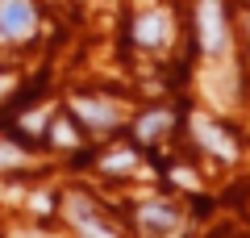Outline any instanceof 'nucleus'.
Here are the masks:
<instances>
[{
	"mask_svg": "<svg viewBox=\"0 0 250 238\" xmlns=\"http://www.w3.org/2000/svg\"><path fill=\"white\" fill-rule=\"evenodd\" d=\"M38 29V13L29 0H0V34L4 38H29Z\"/></svg>",
	"mask_w": 250,
	"mask_h": 238,
	"instance_id": "nucleus-1",
	"label": "nucleus"
},
{
	"mask_svg": "<svg viewBox=\"0 0 250 238\" xmlns=\"http://www.w3.org/2000/svg\"><path fill=\"white\" fill-rule=\"evenodd\" d=\"M200 42L208 54L225 50V21H221V4L217 0H200Z\"/></svg>",
	"mask_w": 250,
	"mask_h": 238,
	"instance_id": "nucleus-2",
	"label": "nucleus"
},
{
	"mask_svg": "<svg viewBox=\"0 0 250 238\" xmlns=\"http://www.w3.org/2000/svg\"><path fill=\"white\" fill-rule=\"evenodd\" d=\"M192 130H196V138L205 142V146L213 150V155H221V159H233V155H238V150H233V142H229V134H225V130H217V125L208 121V117H196V121H192Z\"/></svg>",
	"mask_w": 250,
	"mask_h": 238,
	"instance_id": "nucleus-3",
	"label": "nucleus"
},
{
	"mask_svg": "<svg viewBox=\"0 0 250 238\" xmlns=\"http://www.w3.org/2000/svg\"><path fill=\"white\" fill-rule=\"evenodd\" d=\"M71 109H75V113H80L88 125H113L117 117H121L113 105H108V100H88V96H75Z\"/></svg>",
	"mask_w": 250,
	"mask_h": 238,
	"instance_id": "nucleus-4",
	"label": "nucleus"
},
{
	"mask_svg": "<svg viewBox=\"0 0 250 238\" xmlns=\"http://www.w3.org/2000/svg\"><path fill=\"white\" fill-rule=\"evenodd\" d=\"M142 230L175 234V230H179V213L171 209V205H146V209H142Z\"/></svg>",
	"mask_w": 250,
	"mask_h": 238,
	"instance_id": "nucleus-5",
	"label": "nucleus"
},
{
	"mask_svg": "<svg viewBox=\"0 0 250 238\" xmlns=\"http://www.w3.org/2000/svg\"><path fill=\"white\" fill-rule=\"evenodd\" d=\"M67 217H71L80 230H88V234H108V226L92 217V205H83L80 196H67Z\"/></svg>",
	"mask_w": 250,
	"mask_h": 238,
	"instance_id": "nucleus-6",
	"label": "nucleus"
},
{
	"mask_svg": "<svg viewBox=\"0 0 250 238\" xmlns=\"http://www.w3.org/2000/svg\"><path fill=\"white\" fill-rule=\"evenodd\" d=\"M134 38L142 46H159L163 38H167V21L159 17V13H146V17H138V25H134Z\"/></svg>",
	"mask_w": 250,
	"mask_h": 238,
	"instance_id": "nucleus-7",
	"label": "nucleus"
},
{
	"mask_svg": "<svg viewBox=\"0 0 250 238\" xmlns=\"http://www.w3.org/2000/svg\"><path fill=\"white\" fill-rule=\"evenodd\" d=\"M167 125H171V113H146L142 121H138V138H150V134L167 130Z\"/></svg>",
	"mask_w": 250,
	"mask_h": 238,
	"instance_id": "nucleus-8",
	"label": "nucleus"
},
{
	"mask_svg": "<svg viewBox=\"0 0 250 238\" xmlns=\"http://www.w3.org/2000/svg\"><path fill=\"white\" fill-rule=\"evenodd\" d=\"M50 138L59 142V146H75V130H71V125H62V121L50 125Z\"/></svg>",
	"mask_w": 250,
	"mask_h": 238,
	"instance_id": "nucleus-9",
	"label": "nucleus"
},
{
	"mask_svg": "<svg viewBox=\"0 0 250 238\" xmlns=\"http://www.w3.org/2000/svg\"><path fill=\"white\" fill-rule=\"evenodd\" d=\"M104 167H108V171H117V167H134V155H129V150H121V155H108V159H104Z\"/></svg>",
	"mask_w": 250,
	"mask_h": 238,
	"instance_id": "nucleus-10",
	"label": "nucleus"
},
{
	"mask_svg": "<svg viewBox=\"0 0 250 238\" xmlns=\"http://www.w3.org/2000/svg\"><path fill=\"white\" fill-rule=\"evenodd\" d=\"M0 163H25V155H21L17 146H4V142H0Z\"/></svg>",
	"mask_w": 250,
	"mask_h": 238,
	"instance_id": "nucleus-11",
	"label": "nucleus"
},
{
	"mask_svg": "<svg viewBox=\"0 0 250 238\" xmlns=\"http://www.w3.org/2000/svg\"><path fill=\"white\" fill-rule=\"evenodd\" d=\"M171 176H175V184H192V171H188V167H175Z\"/></svg>",
	"mask_w": 250,
	"mask_h": 238,
	"instance_id": "nucleus-12",
	"label": "nucleus"
}]
</instances>
